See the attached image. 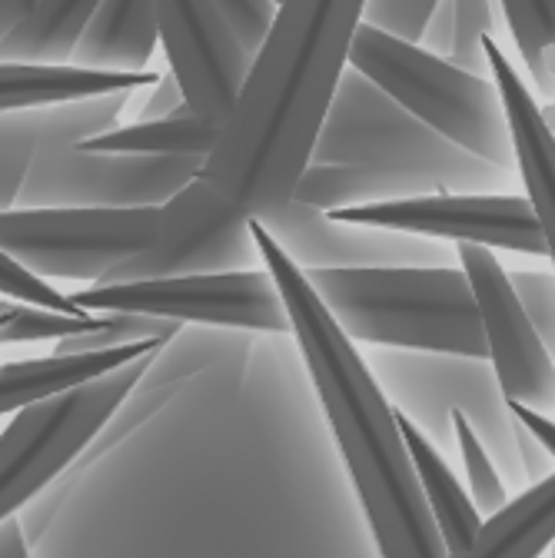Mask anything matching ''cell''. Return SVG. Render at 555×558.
<instances>
[{
	"instance_id": "obj_1",
	"label": "cell",
	"mask_w": 555,
	"mask_h": 558,
	"mask_svg": "<svg viewBox=\"0 0 555 558\" xmlns=\"http://www.w3.org/2000/svg\"><path fill=\"white\" fill-rule=\"evenodd\" d=\"M366 11L370 0H280L240 100L203 160V177L243 214L260 220L293 199Z\"/></svg>"
},
{
	"instance_id": "obj_2",
	"label": "cell",
	"mask_w": 555,
	"mask_h": 558,
	"mask_svg": "<svg viewBox=\"0 0 555 558\" xmlns=\"http://www.w3.org/2000/svg\"><path fill=\"white\" fill-rule=\"evenodd\" d=\"M253 236L263 266L273 272L287 303L303 363L319 392L346 469L353 475L379 555L449 558L423 485L415 478L396 409L386 402L376 373L319 300L316 287L310 283V272L273 240V233L256 217Z\"/></svg>"
},
{
	"instance_id": "obj_3",
	"label": "cell",
	"mask_w": 555,
	"mask_h": 558,
	"mask_svg": "<svg viewBox=\"0 0 555 558\" xmlns=\"http://www.w3.org/2000/svg\"><path fill=\"white\" fill-rule=\"evenodd\" d=\"M326 310L353 342L490 360L469 276L449 266H333L313 269Z\"/></svg>"
},
{
	"instance_id": "obj_4",
	"label": "cell",
	"mask_w": 555,
	"mask_h": 558,
	"mask_svg": "<svg viewBox=\"0 0 555 558\" xmlns=\"http://www.w3.org/2000/svg\"><path fill=\"white\" fill-rule=\"evenodd\" d=\"M350 66L456 147L499 170L519 173L512 123L493 74H475L433 53L420 40L396 37L370 21L353 40Z\"/></svg>"
},
{
	"instance_id": "obj_5",
	"label": "cell",
	"mask_w": 555,
	"mask_h": 558,
	"mask_svg": "<svg viewBox=\"0 0 555 558\" xmlns=\"http://www.w3.org/2000/svg\"><path fill=\"white\" fill-rule=\"evenodd\" d=\"M310 163L379 167L430 190H496L509 177L412 117L357 66H346Z\"/></svg>"
},
{
	"instance_id": "obj_6",
	"label": "cell",
	"mask_w": 555,
	"mask_h": 558,
	"mask_svg": "<svg viewBox=\"0 0 555 558\" xmlns=\"http://www.w3.org/2000/svg\"><path fill=\"white\" fill-rule=\"evenodd\" d=\"M157 353L160 349L107 376L44 396L11 415V423L0 429V522L14 519L24 502L87 449L130 389L147 376Z\"/></svg>"
},
{
	"instance_id": "obj_7",
	"label": "cell",
	"mask_w": 555,
	"mask_h": 558,
	"mask_svg": "<svg viewBox=\"0 0 555 558\" xmlns=\"http://www.w3.org/2000/svg\"><path fill=\"white\" fill-rule=\"evenodd\" d=\"M160 206L0 209V250L40 279H97L150 243Z\"/></svg>"
},
{
	"instance_id": "obj_8",
	"label": "cell",
	"mask_w": 555,
	"mask_h": 558,
	"mask_svg": "<svg viewBox=\"0 0 555 558\" xmlns=\"http://www.w3.org/2000/svg\"><path fill=\"white\" fill-rule=\"evenodd\" d=\"M91 313H144L173 323H210L253 332H293L280 287L266 266L190 272L133 283H91L71 296Z\"/></svg>"
},
{
	"instance_id": "obj_9",
	"label": "cell",
	"mask_w": 555,
	"mask_h": 558,
	"mask_svg": "<svg viewBox=\"0 0 555 558\" xmlns=\"http://www.w3.org/2000/svg\"><path fill=\"white\" fill-rule=\"evenodd\" d=\"M263 266L253 217L210 180L203 170L160 206L150 243L107 269L97 283H133V279H164L190 272H224Z\"/></svg>"
},
{
	"instance_id": "obj_10",
	"label": "cell",
	"mask_w": 555,
	"mask_h": 558,
	"mask_svg": "<svg viewBox=\"0 0 555 558\" xmlns=\"http://www.w3.org/2000/svg\"><path fill=\"white\" fill-rule=\"evenodd\" d=\"M203 160L107 154L57 140L34 160L17 206H164L203 170Z\"/></svg>"
},
{
	"instance_id": "obj_11",
	"label": "cell",
	"mask_w": 555,
	"mask_h": 558,
	"mask_svg": "<svg viewBox=\"0 0 555 558\" xmlns=\"http://www.w3.org/2000/svg\"><path fill=\"white\" fill-rule=\"evenodd\" d=\"M329 217L446 243H479L490 250L548 256V240L529 193H415L333 209Z\"/></svg>"
},
{
	"instance_id": "obj_12",
	"label": "cell",
	"mask_w": 555,
	"mask_h": 558,
	"mask_svg": "<svg viewBox=\"0 0 555 558\" xmlns=\"http://www.w3.org/2000/svg\"><path fill=\"white\" fill-rule=\"evenodd\" d=\"M459 266L469 276V287L479 306L490 366L506 392L539 412L555 409V360L535 332L506 266L496 250L479 243H456Z\"/></svg>"
},
{
	"instance_id": "obj_13",
	"label": "cell",
	"mask_w": 555,
	"mask_h": 558,
	"mask_svg": "<svg viewBox=\"0 0 555 558\" xmlns=\"http://www.w3.org/2000/svg\"><path fill=\"white\" fill-rule=\"evenodd\" d=\"M157 21L190 110L224 126L253 70V53L214 0H157Z\"/></svg>"
},
{
	"instance_id": "obj_14",
	"label": "cell",
	"mask_w": 555,
	"mask_h": 558,
	"mask_svg": "<svg viewBox=\"0 0 555 558\" xmlns=\"http://www.w3.org/2000/svg\"><path fill=\"white\" fill-rule=\"evenodd\" d=\"M260 223L273 233L306 272L333 266H449L459 263L453 246L433 236L399 233L386 227L346 223L303 199H287Z\"/></svg>"
},
{
	"instance_id": "obj_15",
	"label": "cell",
	"mask_w": 555,
	"mask_h": 558,
	"mask_svg": "<svg viewBox=\"0 0 555 558\" xmlns=\"http://www.w3.org/2000/svg\"><path fill=\"white\" fill-rule=\"evenodd\" d=\"M133 90L81 97L63 104H34L0 110V209H14L34 160L57 140H84L120 126V110Z\"/></svg>"
},
{
	"instance_id": "obj_16",
	"label": "cell",
	"mask_w": 555,
	"mask_h": 558,
	"mask_svg": "<svg viewBox=\"0 0 555 558\" xmlns=\"http://www.w3.org/2000/svg\"><path fill=\"white\" fill-rule=\"evenodd\" d=\"M485 57H490V74L503 94L509 123H512V144H516V167L519 180L535 203V214L542 220L548 240V259L555 266V133L535 104L529 84L503 53L496 37H485Z\"/></svg>"
},
{
	"instance_id": "obj_17",
	"label": "cell",
	"mask_w": 555,
	"mask_h": 558,
	"mask_svg": "<svg viewBox=\"0 0 555 558\" xmlns=\"http://www.w3.org/2000/svg\"><path fill=\"white\" fill-rule=\"evenodd\" d=\"M164 349V339H147V342H133L120 349H100V353H53L44 360H24V363H8L0 366V415H14L17 409L63 392L71 386L91 383L97 376H107L136 356Z\"/></svg>"
},
{
	"instance_id": "obj_18",
	"label": "cell",
	"mask_w": 555,
	"mask_h": 558,
	"mask_svg": "<svg viewBox=\"0 0 555 558\" xmlns=\"http://www.w3.org/2000/svg\"><path fill=\"white\" fill-rule=\"evenodd\" d=\"M157 40V0H100L71 63L87 70H150Z\"/></svg>"
},
{
	"instance_id": "obj_19",
	"label": "cell",
	"mask_w": 555,
	"mask_h": 558,
	"mask_svg": "<svg viewBox=\"0 0 555 558\" xmlns=\"http://www.w3.org/2000/svg\"><path fill=\"white\" fill-rule=\"evenodd\" d=\"M157 81H160L157 70H87L77 63H60V66L0 63V110L136 90Z\"/></svg>"
},
{
	"instance_id": "obj_20",
	"label": "cell",
	"mask_w": 555,
	"mask_h": 558,
	"mask_svg": "<svg viewBox=\"0 0 555 558\" xmlns=\"http://www.w3.org/2000/svg\"><path fill=\"white\" fill-rule=\"evenodd\" d=\"M396 418H399V429H402V439H406L415 478H420L423 496L430 502L433 522H436V529H439V535L446 542V551L459 555V551H466L479 538L485 519L475 509L472 496L462 488V482L456 478V472L436 452L430 436L420 429V423H415V418L409 412H402V409H396Z\"/></svg>"
},
{
	"instance_id": "obj_21",
	"label": "cell",
	"mask_w": 555,
	"mask_h": 558,
	"mask_svg": "<svg viewBox=\"0 0 555 558\" xmlns=\"http://www.w3.org/2000/svg\"><path fill=\"white\" fill-rule=\"evenodd\" d=\"M100 0H34V8L0 37V63H71Z\"/></svg>"
},
{
	"instance_id": "obj_22",
	"label": "cell",
	"mask_w": 555,
	"mask_h": 558,
	"mask_svg": "<svg viewBox=\"0 0 555 558\" xmlns=\"http://www.w3.org/2000/svg\"><path fill=\"white\" fill-rule=\"evenodd\" d=\"M555 542V472L532 482L493 519L479 538L449 558H542Z\"/></svg>"
},
{
	"instance_id": "obj_23",
	"label": "cell",
	"mask_w": 555,
	"mask_h": 558,
	"mask_svg": "<svg viewBox=\"0 0 555 558\" xmlns=\"http://www.w3.org/2000/svg\"><path fill=\"white\" fill-rule=\"evenodd\" d=\"M220 140V123L206 120L183 107L164 120H136L84 140L87 150L107 154H141V157H210Z\"/></svg>"
},
{
	"instance_id": "obj_24",
	"label": "cell",
	"mask_w": 555,
	"mask_h": 558,
	"mask_svg": "<svg viewBox=\"0 0 555 558\" xmlns=\"http://www.w3.org/2000/svg\"><path fill=\"white\" fill-rule=\"evenodd\" d=\"M415 193H433V190L420 180H409L379 167H363V163H310L293 190L297 199L319 206L326 214L346 206L415 196Z\"/></svg>"
},
{
	"instance_id": "obj_25",
	"label": "cell",
	"mask_w": 555,
	"mask_h": 558,
	"mask_svg": "<svg viewBox=\"0 0 555 558\" xmlns=\"http://www.w3.org/2000/svg\"><path fill=\"white\" fill-rule=\"evenodd\" d=\"M496 27L493 0H439L420 44L433 53L485 74L490 57H485V37Z\"/></svg>"
},
{
	"instance_id": "obj_26",
	"label": "cell",
	"mask_w": 555,
	"mask_h": 558,
	"mask_svg": "<svg viewBox=\"0 0 555 558\" xmlns=\"http://www.w3.org/2000/svg\"><path fill=\"white\" fill-rule=\"evenodd\" d=\"M503 11L532 84L552 94L555 74L548 70V53L555 47V0H503Z\"/></svg>"
},
{
	"instance_id": "obj_27",
	"label": "cell",
	"mask_w": 555,
	"mask_h": 558,
	"mask_svg": "<svg viewBox=\"0 0 555 558\" xmlns=\"http://www.w3.org/2000/svg\"><path fill=\"white\" fill-rule=\"evenodd\" d=\"M449 426H453V436H456V446H459V456H462V465H466L469 496H472L475 509L482 512V519L499 515L512 499H509V488H506L490 449H485L482 436L475 433L466 409H459V405L449 409Z\"/></svg>"
},
{
	"instance_id": "obj_28",
	"label": "cell",
	"mask_w": 555,
	"mask_h": 558,
	"mask_svg": "<svg viewBox=\"0 0 555 558\" xmlns=\"http://www.w3.org/2000/svg\"><path fill=\"white\" fill-rule=\"evenodd\" d=\"M183 323L144 316V313H100V323L87 332L57 342V353H100V349H120L147 339H173Z\"/></svg>"
},
{
	"instance_id": "obj_29",
	"label": "cell",
	"mask_w": 555,
	"mask_h": 558,
	"mask_svg": "<svg viewBox=\"0 0 555 558\" xmlns=\"http://www.w3.org/2000/svg\"><path fill=\"white\" fill-rule=\"evenodd\" d=\"M100 323V313H60L50 306L14 303L0 313V345L14 342H63L77 332H87Z\"/></svg>"
},
{
	"instance_id": "obj_30",
	"label": "cell",
	"mask_w": 555,
	"mask_h": 558,
	"mask_svg": "<svg viewBox=\"0 0 555 558\" xmlns=\"http://www.w3.org/2000/svg\"><path fill=\"white\" fill-rule=\"evenodd\" d=\"M0 296L17 300V303H34V306H50L60 313H91V310H81L67 293L53 290L50 279H40L37 272L24 269L4 250H0Z\"/></svg>"
},
{
	"instance_id": "obj_31",
	"label": "cell",
	"mask_w": 555,
	"mask_h": 558,
	"mask_svg": "<svg viewBox=\"0 0 555 558\" xmlns=\"http://www.w3.org/2000/svg\"><path fill=\"white\" fill-rule=\"evenodd\" d=\"M512 287L535 326V332L542 336L545 349L555 360V272L548 269H516L509 272Z\"/></svg>"
},
{
	"instance_id": "obj_32",
	"label": "cell",
	"mask_w": 555,
	"mask_h": 558,
	"mask_svg": "<svg viewBox=\"0 0 555 558\" xmlns=\"http://www.w3.org/2000/svg\"><path fill=\"white\" fill-rule=\"evenodd\" d=\"M439 0H370V11H366V21L396 34V37H406V40H420L433 11H436Z\"/></svg>"
},
{
	"instance_id": "obj_33",
	"label": "cell",
	"mask_w": 555,
	"mask_h": 558,
	"mask_svg": "<svg viewBox=\"0 0 555 558\" xmlns=\"http://www.w3.org/2000/svg\"><path fill=\"white\" fill-rule=\"evenodd\" d=\"M214 4L224 11V17L230 21V27L237 31V37L243 40V47L256 57L273 21H276V8L280 0H214Z\"/></svg>"
},
{
	"instance_id": "obj_34",
	"label": "cell",
	"mask_w": 555,
	"mask_h": 558,
	"mask_svg": "<svg viewBox=\"0 0 555 558\" xmlns=\"http://www.w3.org/2000/svg\"><path fill=\"white\" fill-rule=\"evenodd\" d=\"M506 402H509V412H512L516 423H519V426L535 439V446L555 462V418H552L548 412H539V409L519 402V399H506Z\"/></svg>"
},
{
	"instance_id": "obj_35",
	"label": "cell",
	"mask_w": 555,
	"mask_h": 558,
	"mask_svg": "<svg viewBox=\"0 0 555 558\" xmlns=\"http://www.w3.org/2000/svg\"><path fill=\"white\" fill-rule=\"evenodd\" d=\"M186 104V94L180 87V81L173 77V70H167V74H160V81L154 84V94L147 97L144 110H141V120H164V117H173L180 113Z\"/></svg>"
},
{
	"instance_id": "obj_36",
	"label": "cell",
	"mask_w": 555,
	"mask_h": 558,
	"mask_svg": "<svg viewBox=\"0 0 555 558\" xmlns=\"http://www.w3.org/2000/svg\"><path fill=\"white\" fill-rule=\"evenodd\" d=\"M0 558H31V548L17 519L0 522Z\"/></svg>"
},
{
	"instance_id": "obj_37",
	"label": "cell",
	"mask_w": 555,
	"mask_h": 558,
	"mask_svg": "<svg viewBox=\"0 0 555 558\" xmlns=\"http://www.w3.org/2000/svg\"><path fill=\"white\" fill-rule=\"evenodd\" d=\"M31 8H34V0H0V37H4Z\"/></svg>"
},
{
	"instance_id": "obj_38",
	"label": "cell",
	"mask_w": 555,
	"mask_h": 558,
	"mask_svg": "<svg viewBox=\"0 0 555 558\" xmlns=\"http://www.w3.org/2000/svg\"><path fill=\"white\" fill-rule=\"evenodd\" d=\"M14 303H17V300H8V296H0V313H4V310H11Z\"/></svg>"
},
{
	"instance_id": "obj_39",
	"label": "cell",
	"mask_w": 555,
	"mask_h": 558,
	"mask_svg": "<svg viewBox=\"0 0 555 558\" xmlns=\"http://www.w3.org/2000/svg\"><path fill=\"white\" fill-rule=\"evenodd\" d=\"M552 558H555V542H552Z\"/></svg>"
}]
</instances>
